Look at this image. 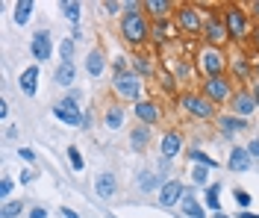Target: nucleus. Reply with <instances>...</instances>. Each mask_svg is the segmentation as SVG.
I'll use <instances>...</instances> for the list:
<instances>
[{"instance_id": "obj_13", "label": "nucleus", "mask_w": 259, "mask_h": 218, "mask_svg": "<svg viewBox=\"0 0 259 218\" xmlns=\"http://www.w3.org/2000/svg\"><path fill=\"white\" fill-rule=\"evenodd\" d=\"M203 35H206L209 48H218L224 38H230V35H227L224 21H218V18H206V21H203Z\"/></svg>"}, {"instance_id": "obj_50", "label": "nucleus", "mask_w": 259, "mask_h": 218, "mask_svg": "<svg viewBox=\"0 0 259 218\" xmlns=\"http://www.w3.org/2000/svg\"><path fill=\"white\" fill-rule=\"evenodd\" d=\"M215 218H230V215H224V212H215Z\"/></svg>"}, {"instance_id": "obj_18", "label": "nucleus", "mask_w": 259, "mask_h": 218, "mask_svg": "<svg viewBox=\"0 0 259 218\" xmlns=\"http://www.w3.org/2000/svg\"><path fill=\"white\" fill-rule=\"evenodd\" d=\"M74 77H77V68H74V62H59L56 74H53L56 85H62V89H68V85L74 83Z\"/></svg>"}, {"instance_id": "obj_21", "label": "nucleus", "mask_w": 259, "mask_h": 218, "mask_svg": "<svg viewBox=\"0 0 259 218\" xmlns=\"http://www.w3.org/2000/svg\"><path fill=\"white\" fill-rule=\"evenodd\" d=\"M180 206H183V215H186V218H206L203 206L192 198V192H186V198H183V203H180Z\"/></svg>"}, {"instance_id": "obj_35", "label": "nucleus", "mask_w": 259, "mask_h": 218, "mask_svg": "<svg viewBox=\"0 0 259 218\" xmlns=\"http://www.w3.org/2000/svg\"><path fill=\"white\" fill-rule=\"evenodd\" d=\"M133 71H136L139 77H145V74H150V62H147V56H139V59L133 62Z\"/></svg>"}, {"instance_id": "obj_10", "label": "nucleus", "mask_w": 259, "mask_h": 218, "mask_svg": "<svg viewBox=\"0 0 259 218\" xmlns=\"http://www.w3.org/2000/svg\"><path fill=\"white\" fill-rule=\"evenodd\" d=\"M186 192H189V189L180 183V180H165V186L159 189V203H162V206H174V203H183Z\"/></svg>"}, {"instance_id": "obj_25", "label": "nucleus", "mask_w": 259, "mask_h": 218, "mask_svg": "<svg viewBox=\"0 0 259 218\" xmlns=\"http://www.w3.org/2000/svg\"><path fill=\"white\" fill-rule=\"evenodd\" d=\"M162 177H156V174H150V171H145V174H139V189L142 192H153V189H162Z\"/></svg>"}, {"instance_id": "obj_7", "label": "nucleus", "mask_w": 259, "mask_h": 218, "mask_svg": "<svg viewBox=\"0 0 259 218\" xmlns=\"http://www.w3.org/2000/svg\"><path fill=\"white\" fill-rule=\"evenodd\" d=\"M174 21H177V27L186 35L203 33V21H200V15H197V9H194V6H180L177 12H174Z\"/></svg>"}, {"instance_id": "obj_45", "label": "nucleus", "mask_w": 259, "mask_h": 218, "mask_svg": "<svg viewBox=\"0 0 259 218\" xmlns=\"http://www.w3.org/2000/svg\"><path fill=\"white\" fill-rule=\"evenodd\" d=\"M32 180V171H21V183H30Z\"/></svg>"}, {"instance_id": "obj_16", "label": "nucleus", "mask_w": 259, "mask_h": 218, "mask_svg": "<svg viewBox=\"0 0 259 218\" xmlns=\"http://www.w3.org/2000/svg\"><path fill=\"white\" fill-rule=\"evenodd\" d=\"M250 153H247V148H233V153H230V159H227V168L230 171H247L250 168Z\"/></svg>"}, {"instance_id": "obj_31", "label": "nucleus", "mask_w": 259, "mask_h": 218, "mask_svg": "<svg viewBox=\"0 0 259 218\" xmlns=\"http://www.w3.org/2000/svg\"><path fill=\"white\" fill-rule=\"evenodd\" d=\"M150 38H153L156 45H162V41H168V33H165V24H162V21H156V24L150 27Z\"/></svg>"}, {"instance_id": "obj_49", "label": "nucleus", "mask_w": 259, "mask_h": 218, "mask_svg": "<svg viewBox=\"0 0 259 218\" xmlns=\"http://www.w3.org/2000/svg\"><path fill=\"white\" fill-rule=\"evenodd\" d=\"M253 98H256V106H259V83H256V89H253Z\"/></svg>"}, {"instance_id": "obj_19", "label": "nucleus", "mask_w": 259, "mask_h": 218, "mask_svg": "<svg viewBox=\"0 0 259 218\" xmlns=\"http://www.w3.org/2000/svg\"><path fill=\"white\" fill-rule=\"evenodd\" d=\"M218 124H221V130H224V136H233V133H242V130H247V121L239 115H221L218 118Z\"/></svg>"}, {"instance_id": "obj_40", "label": "nucleus", "mask_w": 259, "mask_h": 218, "mask_svg": "<svg viewBox=\"0 0 259 218\" xmlns=\"http://www.w3.org/2000/svg\"><path fill=\"white\" fill-rule=\"evenodd\" d=\"M21 159H27V162H32V159H35V151H32V148H21Z\"/></svg>"}, {"instance_id": "obj_32", "label": "nucleus", "mask_w": 259, "mask_h": 218, "mask_svg": "<svg viewBox=\"0 0 259 218\" xmlns=\"http://www.w3.org/2000/svg\"><path fill=\"white\" fill-rule=\"evenodd\" d=\"M192 180L197 186H209V168H203V165H197L192 171Z\"/></svg>"}, {"instance_id": "obj_38", "label": "nucleus", "mask_w": 259, "mask_h": 218, "mask_svg": "<svg viewBox=\"0 0 259 218\" xmlns=\"http://www.w3.org/2000/svg\"><path fill=\"white\" fill-rule=\"evenodd\" d=\"M233 68H236L239 77H244V74H247V62H244V56H236V59H233Z\"/></svg>"}, {"instance_id": "obj_37", "label": "nucleus", "mask_w": 259, "mask_h": 218, "mask_svg": "<svg viewBox=\"0 0 259 218\" xmlns=\"http://www.w3.org/2000/svg\"><path fill=\"white\" fill-rule=\"evenodd\" d=\"M233 195H236V203H239V206H242V209H247V206H250V195H247V192H244V189H236V192H233Z\"/></svg>"}, {"instance_id": "obj_15", "label": "nucleus", "mask_w": 259, "mask_h": 218, "mask_svg": "<svg viewBox=\"0 0 259 218\" xmlns=\"http://www.w3.org/2000/svg\"><path fill=\"white\" fill-rule=\"evenodd\" d=\"M95 189H97V195L103 198V201H109V198H115V192H118V180H115V174H100L97 177V183H95Z\"/></svg>"}, {"instance_id": "obj_11", "label": "nucleus", "mask_w": 259, "mask_h": 218, "mask_svg": "<svg viewBox=\"0 0 259 218\" xmlns=\"http://www.w3.org/2000/svg\"><path fill=\"white\" fill-rule=\"evenodd\" d=\"M250 112H256V98H253V92H233V115H239L247 121Z\"/></svg>"}, {"instance_id": "obj_22", "label": "nucleus", "mask_w": 259, "mask_h": 218, "mask_svg": "<svg viewBox=\"0 0 259 218\" xmlns=\"http://www.w3.org/2000/svg\"><path fill=\"white\" fill-rule=\"evenodd\" d=\"M221 183H212L206 186V195H203V206H209L212 212H221Z\"/></svg>"}, {"instance_id": "obj_39", "label": "nucleus", "mask_w": 259, "mask_h": 218, "mask_svg": "<svg viewBox=\"0 0 259 218\" xmlns=\"http://www.w3.org/2000/svg\"><path fill=\"white\" fill-rule=\"evenodd\" d=\"M121 6H124V3H118V0H106V3H103V9H106L109 15H115V12H118Z\"/></svg>"}, {"instance_id": "obj_27", "label": "nucleus", "mask_w": 259, "mask_h": 218, "mask_svg": "<svg viewBox=\"0 0 259 218\" xmlns=\"http://www.w3.org/2000/svg\"><path fill=\"white\" fill-rule=\"evenodd\" d=\"M121 124H124V109H121V106H109V109H106V127H109V130H118Z\"/></svg>"}, {"instance_id": "obj_4", "label": "nucleus", "mask_w": 259, "mask_h": 218, "mask_svg": "<svg viewBox=\"0 0 259 218\" xmlns=\"http://www.w3.org/2000/svg\"><path fill=\"white\" fill-rule=\"evenodd\" d=\"M180 106H183L189 115L200 118V121L215 118V106H212V101H209V98H203V95H194V92L183 95V98H180Z\"/></svg>"}, {"instance_id": "obj_2", "label": "nucleus", "mask_w": 259, "mask_h": 218, "mask_svg": "<svg viewBox=\"0 0 259 218\" xmlns=\"http://www.w3.org/2000/svg\"><path fill=\"white\" fill-rule=\"evenodd\" d=\"M224 27H227V35L233 41H244L247 38V15H244L242 6H227L224 9Z\"/></svg>"}, {"instance_id": "obj_48", "label": "nucleus", "mask_w": 259, "mask_h": 218, "mask_svg": "<svg viewBox=\"0 0 259 218\" xmlns=\"http://www.w3.org/2000/svg\"><path fill=\"white\" fill-rule=\"evenodd\" d=\"M253 41H256V48H259V27L253 30Z\"/></svg>"}, {"instance_id": "obj_6", "label": "nucleus", "mask_w": 259, "mask_h": 218, "mask_svg": "<svg viewBox=\"0 0 259 218\" xmlns=\"http://www.w3.org/2000/svg\"><path fill=\"white\" fill-rule=\"evenodd\" d=\"M115 92L121 95V98H127V101H136L139 103V95H142V77L136 74V71H127V74H115Z\"/></svg>"}, {"instance_id": "obj_47", "label": "nucleus", "mask_w": 259, "mask_h": 218, "mask_svg": "<svg viewBox=\"0 0 259 218\" xmlns=\"http://www.w3.org/2000/svg\"><path fill=\"white\" fill-rule=\"evenodd\" d=\"M250 9H253V15L259 18V0H256V3H253V6H250Z\"/></svg>"}, {"instance_id": "obj_34", "label": "nucleus", "mask_w": 259, "mask_h": 218, "mask_svg": "<svg viewBox=\"0 0 259 218\" xmlns=\"http://www.w3.org/2000/svg\"><path fill=\"white\" fill-rule=\"evenodd\" d=\"M59 53H62V62H71V56H74V38H65L62 45H59Z\"/></svg>"}, {"instance_id": "obj_28", "label": "nucleus", "mask_w": 259, "mask_h": 218, "mask_svg": "<svg viewBox=\"0 0 259 218\" xmlns=\"http://www.w3.org/2000/svg\"><path fill=\"white\" fill-rule=\"evenodd\" d=\"M59 9H62V15L68 18L71 24H77V21H80V3H77V0H71V3L65 0V3H59Z\"/></svg>"}, {"instance_id": "obj_8", "label": "nucleus", "mask_w": 259, "mask_h": 218, "mask_svg": "<svg viewBox=\"0 0 259 218\" xmlns=\"http://www.w3.org/2000/svg\"><path fill=\"white\" fill-rule=\"evenodd\" d=\"M200 95L209 98L212 103H221L230 98V80L227 77H206L203 85H200Z\"/></svg>"}, {"instance_id": "obj_26", "label": "nucleus", "mask_w": 259, "mask_h": 218, "mask_svg": "<svg viewBox=\"0 0 259 218\" xmlns=\"http://www.w3.org/2000/svg\"><path fill=\"white\" fill-rule=\"evenodd\" d=\"M30 12H32V0H18L15 3V24L24 27L30 21Z\"/></svg>"}, {"instance_id": "obj_36", "label": "nucleus", "mask_w": 259, "mask_h": 218, "mask_svg": "<svg viewBox=\"0 0 259 218\" xmlns=\"http://www.w3.org/2000/svg\"><path fill=\"white\" fill-rule=\"evenodd\" d=\"M12 189H15V183H12L9 177H3V180H0V198H3V201H9V195H12Z\"/></svg>"}, {"instance_id": "obj_12", "label": "nucleus", "mask_w": 259, "mask_h": 218, "mask_svg": "<svg viewBox=\"0 0 259 218\" xmlns=\"http://www.w3.org/2000/svg\"><path fill=\"white\" fill-rule=\"evenodd\" d=\"M183 151V136L177 133V130H168V133H162V142H159V153H162V159H174L177 153Z\"/></svg>"}, {"instance_id": "obj_14", "label": "nucleus", "mask_w": 259, "mask_h": 218, "mask_svg": "<svg viewBox=\"0 0 259 218\" xmlns=\"http://www.w3.org/2000/svg\"><path fill=\"white\" fill-rule=\"evenodd\" d=\"M133 112H136V118H139L142 124H147V127L159 121V109H156L153 101H139L136 106H133Z\"/></svg>"}, {"instance_id": "obj_1", "label": "nucleus", "mask_w": 259, "mask_h": 218, "mask_svg": "<svg viewBox=\"0 0 259 218\" xmlns=\"http://www.w3.org/2000/svg\"><path fill=\"white\" fill-rule=\"evenodd\" d=\"M150 21L142 9H127L124 18H121V35L127 38L130 45H145L147 38H150Z\"/></svg>"}, {"instance_id": "obj_17", "label": "nucleus", "mask_w": 259, "mask_h": 218, "mask_svg": "<svg viewBox=\"0 0 259 218\" xmlns=\"http://www.w3.org/2000/svg\"><path fill=\"white\" fill-rule=\"evenodd\" d=\"M21 92L27 95V98H32L35 95V89H38V65H30L24 74H21Z\"/></svg>"}, {"instance_id": "obj_29", "label": "nucleus", "mask_w": 259, "mask_h": 218, "mask_svg": "<svg viewBox=\"0 0 259 218\" xmlns=\"http://www.w3.org/2000/svg\"><path fill=\"white\" fill-rule=\"evenodd\" d=\"M24 212V201H6L0 209V218H18Z\"/></svg>"}, {"instance_id": "obj_5", "label": "nucleus", "mask_w": 259, "mask_h": 218, "mask_svg": "<svg viewBox=\"0 0 259 218\" xmlns=\"http://www.w3.org/2000/svg\"><path fill=\"white\" fill-rule=\"evenodd\" d=\"M53 115L59 118L62 124H74V127H82V121H85V112L77 106V95H68L65 101L56 103L53 106Z\"/></svg>"}, {"instance_id": "obj_24", "label": "nucleus", "mask_w": 259, "mask_h": 218, "mask_svg": "<svg viewBox=\"0 0 259 218\" xmlns=\"http://www.w3.org/2000/svg\"><path fill=\"white\" fill-rule=\"evenodd\" d=\"M147 139H150V130H147V124H139L133 133H130V145L136 148V151H142L147 145Z\"/></svg>"}, {"instance_id": "obj_44", "label": "nucleus", "mask_w": 259, "mask_h": 218, "mask_svg": "<svg viewBox=\"0 0 259 218\" xmlns=\"http://www.w3.org/2000/svg\"><path fill=\"white\" fill-rule=\"evenodd\" d=\"M6 115H9V103L3 101V103H0V118H6Z\"/></svg>"}, {"instance_id": "obj_42", "label": "nucleus", "mask_w": 259, "mask_h": 218, "mask_svg": "<svg viewBox=\"0 0 259 218\" xmlns=\"http://www.w3.org/2000/svg\"><path fill=\"white\" fill-rule=\"evenodd\" d=\"M30 218H48V209H41V206H35L30 212Z\"/></svg>"}, {"instance_id": "obj_41", "label": "nucleus", "mask_w": 259, "mask_h": 218, "mask_svg": "<svg viewBox=\"0 0 259 218\" xmlns=\"http://www.w3.org/2000/svg\"><path fill=\"white\" fill-rule=\"evenodd\" d=\"M247 153H250V156H256V159H259V142H256V139H253V142L247 145Z\"/></svg>"}, {"instance_id": "obj_3", "label": "nucleus", "mask_w": 259, "mask_h": 218, "mask_svg": "<svg viewBox=\"0 0 259 218\" xmlns=\"http://www.w3.org/2000/svg\"><path fill=\"white\" fill-rule=\"evenodd\" d=\"M224 53L218 51V48H203V51L197 53V68L203 71V80L206 77H224Z\"/></svg>"}, {"instance_id": "obj_20", "label": "nucleus", "mask_w": 259, "mask_h": 218, "mask_svg": "<svg viewBox=\"0 0 259 218\" xmlns=\"http://www.w3.org/2000/svg\"><path fill=\"white\" fill-rule=\"evenodd\" d=\"M103 68H106V62H103V53L100 51H92L85 56V71H89V77H100Z\"/></svg>"}, {"instance_id": "obj_30", "label": "nucleus", "mask_w": 259, "mask_h": 218, "mask_svg": "<svg viewBox=\"0 0 259 218\" xmlns=\"http://www.w3.org/2000/svg\"><path fill=\"white\" fill-rule=\"evenodd\" d=\"M189 156H192V159H194V162H197V165H203V168H218V162L212 159L209 153L197 151V148H194V151H189Z\"/></svg>"}, {"instance_id": "obj_43", "label": "nucleus", "mask_w": 259, "mask_h": 218, "mask_svg": "<svg viewBox=\"0 0 259 218\" xmlns=\"http://www.w3.org/2000/svg\"><path fill=\"white\" fill-rule=\"evenodd\" d=\"M62 215H65V218H80L74 209H68V206H62Z\"/></svg>"}, {"instance_id": "obj_46", "label": "nucleus", "mask_w": 259, "mask_h": 218, "mask_svg": "<svg viewBox=\"0 0 259 218\" xmlns=\"http://www.w3.org/2000/svg\"><path fill=\"white\" fill-rule=\"evenodd\" d=\"M239 218H259V215H253V212H247V209H244V212H242Z\"/></svg>"}, {"instance_id": "obj_9", "label": "nucleus", "mask_w": 259, "mask_h": 218, "mask_svg": "<svg viewBox=\"0 0 259 218\" xmlns=\"http://www.w3.org/2000/svg\"><path fill=\"white\" fill-rule=\"evenodd\" d=\"M30 53H32V59H35V62H48V59H50V53H53V41H50L48 30H38V33L32 35Z\"/></svg>"}, {"instance_id": "obj_23", "label": "nucleus", "mask_w": 259, "mask_h": 218, "mask_svg": "<svg viewBox=\"0 0 259 218\" xmlns=\"http://www.w3.org/2000/svg\"><path fill=\"white\" fill-rule=\"evenodd\" d=\"M145 9L150 12V18H156V21H165V15L171 12V3H168V0H147Z\"/></svg>"}, {"instance_id": "obj_33", "label": "nucleus", "mask_w": 259, "mask_h": 218, "mask_svg": "<svg viewBox=\"0 0 259 218\" xmlns=\"http://www.w3.org/2000/svg\"><path fill=\"white\" fill-rule=\"evenodd\" d=\"M68 159H71L74 171H82V156H80V148H77V145H71V148H68Z\"/></svg>"}, {"instance_id": "obj_51", "label": "nucleus", "mask_w": 259, "mask_h": 218, "mask_svg": "<svg viewBox=\"0 0 259 218\" xmlns=\"http://www.w3.org/2000/svg\"><path fill=\"white\" fill-rule=\"evenodd\" d=\"M253 68H256V77H259V62H256V65H253Z\"/></svg>"}]
</instances>
